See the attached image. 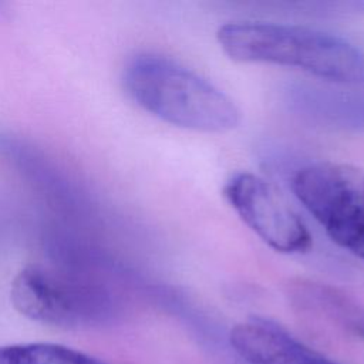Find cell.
<instances>
[{"mask_svg":"<svg viewBox=\"0 0 364 364\" xmlns=\"http://www.w3.org/2000/svg\"><path fill=\"white\" fill-rule=\"evenodd\" d=\"M216 40L237 63L293 67L323 80L364 84V51L338 36L293 24L232 21Z\"/></svg>","mask_w":364,"mask_h":364,"instance_id":"cell-1","label":"cell"},{"mask_svg":"<svg viewBox=\"0 0 364 364\" xmlns=\"http://www.w3.org/2000/svg\"><path fill=\"white\" fill-rule=\"evenodd\" d=\"M122 82L142 109L173 127L222 134L242 121L240 109L229 95L166 57H134L124 70Z\"/></svg>","mask_w":364,"mask_h":364,"instance_id":"cell-2","label":"cell"},{"mask_svg":"<svg viewBox=\"0 0 364 364\" xmlns=\"http://www.w3.org/2000/svg\"><path fill=\"white\" fill-rule=\"evenodd\" d=\"M10 297L23 316L64 328L101 326L115 313L112 296L105 286L55 266L24 267L11 283Z\"/></svg>","mask_w":364,"mask_h":364,"instance_id":"cell-3","label":"cell"},{"mask_svg":"<svg viewBox=\"0 0 364 364\" xmlns=\"http://www.w3.org/2000/svg\"><path fill=\"white\" fill-rule=\"evenodd\" d=\"M291 189L306 210L340 247L364 260V171L343 162L299 169Z\"/></svg>","mask_w":364,"mask_h":364,"instance_id":"cell-4","label":"cell"},{"mask_svg":"<svg viewBox=\"0 0 364 364\" xmlns=\"http://www.w3.org/2000/svg\"><path fill=\"white\" fill-rule=\"evenodd\" d=\"M223 195L249 229L273 250L297 255L311 249L313 239L307 226L264 178L237 172L226 182Z\"/></svg>","mask_w":364,"mask_h":364,"instance_id":"cell-5","label":"cell"},{"mask_svg":"<svg viewBox=\"0 0 364 364\" xmlns=\"http://www.w3.org/2000/svg\"><path fill=\"white\" fill-rule=\"evenodd\" d=\"M229 340L247 364H337L263 317L236 324Z\"/></svg>","mask_w":364,"mask_h":364,"instance_id":"cell-6","label":"cell"},{"mask_svg":"<svg viewBox=\"0 0 364 364\" xmlns=\"http://www.w3.org/2000/svg\"><path fill=\"white\" fill-rule=\"evenodd\" d=\"M55 344L26 343L0 347V364H55Z\"/></svg>","mask_w":364,"mask_h":364,"instance_id":"cell-7","label":"cell"},{"mask_svg":"<svg viewBox=\"0 0 364 364\" xmlns=\"http://www.w3.org/2000/svg\"><path fill=\"white\" fill-rule=\"evenodd\" d=\"M55 364H108L75 348L55 344Z\"/></svg>","mask_w":364,"mask_h":364,"instance_id":"cell-8","label":"cell"},{"mask_svg":"<svg viewBox=\"0 0 364 364\" xmlns=\"http://www.w3.org/2000/svg\"><path fill=\"white\" fill-rule=\"evenodd\" d=\"M350 326L355 327V328L363 334V337H364V313L358 311V314L353 318V321L350 323Z\"/></svg>","mask_w":364,"mask_h":364,"instance_id":"cell-9","label":"cell"}]
</instances>
